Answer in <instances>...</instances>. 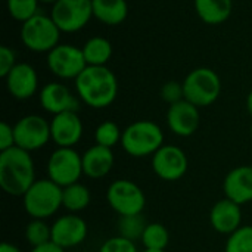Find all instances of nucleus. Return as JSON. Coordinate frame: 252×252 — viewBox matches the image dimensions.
<instances>
[{"mask_svg":"<svg viewBox=\"0 0 252 252\" xmlns=\"http://www.w3.org/2000/svg\"><path fill=\"white\" fill-rule=\"evenodd\" d=\"M50 16L62 32H77L93 18L92 0H58L52 4Z\"/></svg>","mask_w":252,"mask_h":252,"instance_id":"nucleus-9","label":"nucleus"},{"mask_svg":"<svg viewBox=\"0 0 252 252\" xmlns=\"http://www.w3.org/2000/svg\"><path fill=\"white\" fill-rule=\"evenodd\" d=\"M227 199L244 205L252 201V165H241L227 173L223 182Z\"/></svg>","mask_w":252,"mask_h":252,"instance_id":"nucleus-18","label":"nucleus"},{"mask_svg":"<svg viewBox=\"0 0 252 252\" xmlns=\"http://www.w3.org/2000/svg\"><path fill=\"white\" fill-rule=\"evenodd\" d=\"M148 223L145 221L142 214L134 216H123L118 220V236H123L128 241H140Z\"/></svg>","mask_w":252,"mask_h":252,"instance_id":"nucleus-26","label":"nucleus"},{"mask_svg":"<svg viewBox=\"0 0 252 252\" xmlns=\"http://www.w3.org/2000/svg\"><path fill=\"white\" fill-rule=\"evenodd\" d=\"M84 133V126L77 112H62L53 115L50 121L52 142L58 148H72L75 146Z\"/></svg>","mask_w":252,"mask_h":252,"instance_id":"nucleus-15","label":"nucleus"},{"mask_svg":"<svg viewBox=\"0 0 252 252\" xmlns=\"http://www.w3.org/2000/svg\"><path fill=\"white\" fill-rule=\"evenodd\" d=\"M41 3H50V4H53V3H56L58 0H40Z\"/></svg>","mask_w":252,"mask_h":252,"instance_id":"nucleus-38","label":"nucleus"},{"mask_svg":"<svg viewBox=\"0 0 252 252\" xmlns=\"http://www.w3.org/2000/svg\"><path fill=\"white\" fill-rule=\"evenodd\" d=\"M40 105L52 115L62 112H77L80 100L71 93V90L62 83H47L38 93Z\"/></svg>","mask_w":252,"mask_h":252,"instance_id":"nucleus-16","label":"nucleus"},{"mask_svg":"<svg viewBox=\"0 0 252 252\" xmlns=\"http://www.w3.org/2000/svg\"><path fill=\"white\" fill-rule=\"evenodd\" d=\"M183 92L188 102L198 108H205L219 99L221 93V80L211 68H195L183 80Z\"/></svg>","mask_w":252,"mask_h":252,"instance_id":"nucleus-5","label":"nucleus"},{"mask_svg":"<svg viewBox=\"0 0 252 252\" xmlns=\"http://www.w3.org/2000/svg\"><path fill=\"white\" fill-rule=\"evenodd\" d=\"M140 241H142L145 250L165 251V248L168 247V242H170V235L164 224L148 223Z\"/></svg>","mask_w":252,"mask_h":252,"instance_id":"nucleus-25","label":"nucleus"},{"mask_svg":"<svg viewBox=\"0 0 252 252\" xmlns=\"http://www.w3.org/2000/svg\"><path fill=\"white\" fill-rule=\"evenodd\" d=\"M78 99L90 108L103 109L111 106L118 96V80L108 66L87 68L75 78Z\"/></svg>","mask_w":252,"mask_h":252,"instance_id":"nucleus-1","label":"nucleus"},{"mask_svg":"<svg viewBox=\"0 0 252 252\" xmlns=\"http://www.w3.org/2000/svg\"><path fill=\"white\" fill-rule=\"evenodd\" d=\"M35 182V167L30 152L13 146L0 152V186L10 196H24Z\"/></svg>","mask_w":252,"mask_h":252,"instance_id":"nucleus-2","label":"nucleus"},{"mask_svg":"<svg viewBox=\"0 0 252 252\" xmlns=\"http://www.w3.org/2000/svg\"><path fill=\"white\" fill-rule=\"evenodd\" d=\"M247 109H248L250 115L252 117V90L248 93V96H247Z\"/></svg>","mask_w":252,"mask_h":252,"instance_id":"nucleus-37","label":"nucleus"},{"mask_svg":"<svg viewBox=\"0 0 252 252\" xmlns=\"http://www.w3.org/2000/svg\"><path fill=\"white\" fill-rule=\"evenodd\" d=\"M193 6L201 21L208 25H220L226 22L233 9L232 0H193Z\"/></svg>","mask_w":252,"mask_h":252,"instance_id":"nucleus-22","label":"nucleus"},{"mask_svg":"<svg viewBox=\"0 0 252 252\" xmlns=\"http://www.w3.org/2000/svg\"><path fill=\"white\" fill-rule=\"evenodd\" d=\"M6 89L18 100H27L32 97L38 89V75L32 65L16 63L12 71L4 77Z\"/></svg>","mask_w":252,"mask_h":252,"instance_id":"nucleus-17","label":"nucleus"},{"mask_svg":"<svg viewBox=\"0 0 252 252\" xmlns=\"http://www.w3.org/2000/svg\"><path fill=\"white\" fill-rule=\"evenodd\" d=\"M0 252H22L19 248H16L15 245H12V244H9V242H4V244H1V247H0Z\"/></svg>","mask_w":252,"mask_h":252,"instance_id":"nucleus-36","label":"nucleus"},{"mask_svg":"<svg viewBox=\"0 0 252 252\" xmlns=\"http://www.w3.org/2000/svg\"><path fill=\"white\" fill-rule=\"evenodd\" d=\"M106 201L120 217L142 214L146 205V198L142 188L126 179H120L109 185L106 190Z\"/></svg>","mask_w":252,"mask_h":252,"instance_id":"nucleus-8","label":"nucleus"},{"mask_svg":"<svg viewBox=\"0 0 252 252\" xmlns=\"http://www.w3.org/2000/svg\"><path fill=\"white\" fill-rule=\"evenodd\" d=\"M25 239L32 248L52 242V226L44 220L32 219L25 227Z\"/></svg>","mask_w":252,"mask_h":252,"instance_id":"nucleus-27","label":"nucleus"},{"mask_svg":"<svg viewBox=\"0 0 252 252\" xmlns=\"http://www.w3.org/2000/svg\"><path fill=\"white\" fill-rule=\"evenodd\" d=\"M161 99L170 105L177 103L185 99V92H183V83L177 81H168L161 87Z\"/></svg>","mask_w":252,"mask_h":252,"instance_id":"nucleus-32","label":"nucleus"},{"mask_svg":"<svg viewBox=\"0 0 252 252\" xmlns=\"http://www.w3.org/2000/svg\"><path fill=\"white\" fill-rule=\"evenodd\" d=\"M224 252H252V226H241L229 235Z\"/></svg>","mask_w":252,"mask_h":252,"instance_id":"nucleus-30","label":"nucleus"},{"mask_svg":"<svg viewBox=\"0 0 252 252\" xmlns=\"http://www.w3.org/2000/svg\"><path fill=\"white\" fill-rule=\"evenodd\" d=\"M99 252H139L137 247L133 241H128L123 236H115L108 241L100 247Z\"/></svg>","mask_w":252,"mask_h":252,"instance_id":"nucleus-31","label":"nucleus"},{"mask_svg":"<svg viewBox=\"0 0 252 252\" xmlns=\"http://www.w3.org/2000/svg\"><path fill=\"white\" fill-rule=\"evenodd\" d=\"M83 173L90 179L108 176L114 167V152L109 148L93 145L83 155Z\"/></svg>","mask_w":252,"mask_h":252,"instance_id":"nucleus-20","label":"nucleus"},{"mask_svg":"<svg viewBox=\"0 0 252 252\" xmlns=\"http://www.w3.org/2000/svg\"><path fill=\"white\" fill-rule=\"evenodd\" d=\"M201 124L199 108L186 99L170 105L167 111V126L179 137L192 136Z\"/></svg>","mask_w":252,"mask_h":252,"instance_id":"nucleus-14","label":"nucleus"},{"mask_svg":"<svg viewBox=\"0 0 252 252\" xmlns=\"http://www.w3.org/2000/svg\"><path fill=\"white\" fill-rule=\"evenodd\" d=\"M30 252H65V250L61 248V247H58V245L53 244V242H49V244H44V245H41V247L32 248Z\"/></svg>","mask_w":252,"mask_h":252,"instance_id":"nucleus-35","label":"nucleus"},{"mask_svg":"<svg viewBox=\"0 0 252 252\" xmlns=\"http://www.w3.org/2000/svg\"><path fill=\"white\" fill-rule=\"evenodd\" d=\"M89 233L87 223L77 214L58 217L52 224V242L68 250L81 245Z\"/></svg>","mask_w":252,"mask_h":252,"instance_id":"nucleus-13","label":"nucleus"},{"mask_svg":"<svg viewBox=\"0 0 252 252\" xmlns=\"http://www.w3.org/2000/svg\"><path fill=\"white\" fill-rule=\"evenodd\" d=\"M210 223L220 235H232L242 224V210L236 202L224 198L216 202L210 213Z\"/></svg>","mask_w":252,"mask_h":252,"instance_id":"nucleus-19","label":"nucleus"},{"mask_svg":"<svg viewBox=\"0 0 252 252\" xmlns=\"http://www.w3.org/2000/svg\"><path fill=\"white\" fill-rule=\"evenodd\" d=\"M61 30L52 19V16L44 13H37L35 16L25 21L21 27V41L24 46L37 53H49L59 44Z\"/></svg>","mask_w":252,"mask_h":252,"instance_id":"nucleus-6","label":"nucleus"},{"mask_svg":"<svg viewBox=\"0 0 252 252\" xmlns=\"http://www.w3.org/2000/svg\"><path fill=\"white\" fill-rule=\"evenodd\" d=\"M46 62L50 72L61 80H75L87 68L83 49L74 44H58L47 53Z\"/></svg>","mask_w":252,"mask_h":252,"instance_id":"nucleus-10","label":"nucleus"},{"mask_svg":"<svg viewBox=\"0 0 252 252\" xmlns=\"http://www.w3.org/2000/svg\"><path fill=\"white\" fill-rule=\"evenodd\" d=\"M38 3L40 0H6L9 15L22 24L38 13Z\"/></svg>","mask_w":252,"mask_h":252,"instance_id":"nucleus-29","label":"nucleus"},{"mask_svg":"<svg viewBox=\"0 0 252 252\" xmlns=\"http://www.w3.org/2000/svg\"><path fill=\"white\" fill-rule=\"evenodd\" d=\"M164 145L162 128L149 120L134 121L123 131L121 146L126 154L134 158L152 157Z\"/></svg>","mask_w":252,"mask_h":252,"instance_id":"nucleus-3","label":"nucleus"},{"mask_svg":"<svg viewBox=\"0 0 252 252\" xmlns=\"http://www.w3.org/2000/svg\"><path fill=\"white\" fill-rule=\"evenodd\" d=\"M15 146V133L13 126L7 123H0V152L7 151Z\"/></svg>","mask_w":252,"mask_h":252,"instance_id":"nucleus-34","label":"nucleus"},{"mask_svg":"<svg viewBox=\"0 0 252 252\" xmlns=\"http://www.w3.org/2000/svg\"><path fill=\"white\" fill-rule=\"evenodd\" d=\"M15 133V146L32 152L44 148L49 140H52L50 134V123L41 115H25L19 118L13 126Z\"/></svg>","mask_w":252,"mask_h":252,"instance_id":"nucleus-11","label":"nucleus"},{"mask_svg":"<svg viewBox=\"0 0 252 252\" xmlns=\"http://www.w3.org/2000/svg\"><path fill=\"white\" fill-rule=\"evenodd\" d=\"M83 157L74 148H58L47 161V179L61 188L78 183L83 176Z\"/></svg>","mask_w":252,"mask_h":252,"instance_id":"nucleus-7","label":"nucleus"},{"mask_svg":"<svg viewBox=\"0 0 252 252\" xmlns=\"http://www.w3.org/2000/svg\"><path fill=\"white\" fill-rule=\"evenodd\" d=\"M189 168V159L183 149L176 145H162L152 155L154 173L165 182L180 180Z\"/></svg>","mask_w":252,"mask_h":252,"instance_id":"nucleus-12","label":"nucleus"},{"mask_svg":"<svg viewBox=\"0 0 252 252\" xmlns=\"http://www.w3.org/2000/svg\"><path fill=\"white\" fill-rule=\"evenodd\" d=\"M90 201H92L90 190L80 182L62 188V207L68 210L71 214L86 210L90 205Z\"/></svg>","mask_w":252,"mask_h":252,"instance_id":"nucleus-24","label":"nucleus"},{"mask_svg":"<svg viewBox=\"0 0 252 252\" xmlns=\"http://www.w3.org/2000/svg\"><path fill=\"white\" fill-rule=\"evenodd\" d=\"M92 6L93 18L109 27L123 24L128 16L127 0H92Z\"/></svg>","mask_w":252,"mask_h":252,"instance_id":"nucleus-21","label":"nucleus"},{"mask_svg":"<svg viewBox=\"0 0 252 252\" xmlns=\"http://www.w3.org/2000/svg\"><path fill=\"white\" fill-rule=\"evenodd\" d=\"M121 137H123V131L114 121H103L102 124L97 126L94 131L96 145H100L109 149L121 143Z\"/></svg>","mask_w":252,"mask_h":252,"instance_id":"nucleus-28","label":"nucleus"},{"mask_svg":"<svg viewBox=\"0 0 252 252\" xmlns=\"http://www.w3.org/2000/svg\"><path fill=\"white\" fill-rule=\"evenodd\" d=\"M81 49L87 65L92 66H106L112 58V44L105 37H92Z\"/></svg>","mask_w":252,"mask_h":252,"instance_id":"nucleus-23","label":"nucleus"},{"mask_svg":"<svg viewBox=\"0 0 252 252\" xmlns=\"http://www.w3.org/2000/svg\"><path fill=\"white\" fill-rule=\"evenodd\" d=\"M87 252H89V251H87Z\"/></svg>","mask_w":252,"mask_h":252,"instance_id":"nucleus-41","label":"nucleus"},{"mask_svg":"<svg viewBox=\"0 0 252 252\" xmlns=\"http://www.w3.org/2000/svg\"><path fill=\"white\" fill-rule=\"evenodd\" d=\"M16 65V53L7 46H0V77H6Z\"/></svg>","mask_w":252,"mask_h":252,"instance_id":"nucleus-33","label":"nucleus"},{"mask_svg":"<svg viewBox=\"0 0 252 252\" xmlns=\"http://www.w3.org/2000/svg\"><path fill=\"white\" fill-rule=\"evenodd\" d=\"M24 210L31 219L46 220L62 207V188L50 179L35 180L22 196Z\"/></svg>","mask_w":252,"mask_h":252,"instance_id":"nucleus-4","label":"nucleus"},{"mask_svg":"<svg viewBox=\"0 0 252 252\" xmlns=\"http://www.w3.org/2000/svg\"><path fill=\"white\" fill-rule=\"evenodd\" d=\"M143 252H165V251H157V250H145Z\"/></svg>","mask_w":252,"mask_h":252,"instance_id":"nucleus-39","label":"nucleus"},{"mask_svg":"<svg viewBox=\"0 0 252 252\" xmlns=\"http://www.w3.org/2000/svg\"><path fill=\"white\" fill-rule=\"evenodd\" d=\"M251 136H252V126H251Z\"/></svg>","mask_w":252,"mask_h":252,"instance_id":"nucleus-40","label":"nucleus"}]
</instances>
